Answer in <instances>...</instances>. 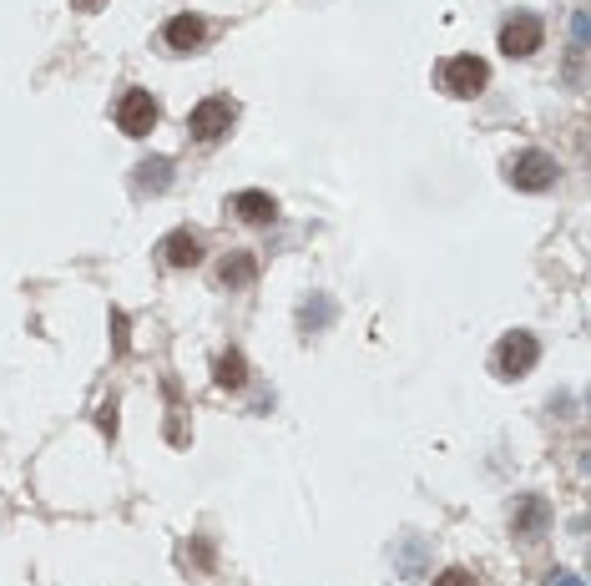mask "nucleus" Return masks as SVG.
Instances as JSON below:
<instances>
[{"mask_svg": "<svg viewBox=\"0 0 591 586\" xmlns=\"http://www.w3.org/2000/svg\"><path fill=\"white\" fill-rule=\"evenodd\" d=\"M536 359H541V344H536V334H505L501 339V349H495V374L501 379H521V374H531L536 369Z\"/></svg>", "mask_w": 591, "mask_h": 586, "instance_id": "nucleus-1", "label": "nucleus"}, {"mask_svg": "<svg viewBox=\"0 0 591 586\" xmlns=\"http://www.w3.org/2000/svg\"><path fill=\"white\" fill-rule=\"evenodd\" d=\"M188 132L197 142H218L223 132H233V102L227 96H208V102H197L188 117Z\"/></svg>", "mask_w": 591, "mask_h": 586, "instance_id": "nucleus-2", "label": "nucleus"}, {"mask_svg": "<svg viewBox=\"0 0 591 586\" xmlns=\"http://www.w3.org/2000/svg\"><path fill=\"white\" fill-rule=\"evenodd\" d=\"M505 178L516 182L521 193H541V187H551V182H556V162L546 157V152H521V157H510Z\"/></svg>", "mask_w": 591, "mask_h": 586, "instance_id": "nucleus-3", "label": "nucleus"}, {"mask_svg": "<svg viewBox=\"0 0 591 586\" xmlns=\"http://www.w3.org/2000/svg\"><path fill=\"white\" fill-rule=\"evenodd\" d=\"M486 81H490V66L480 56H455V61H445V91H450V96H480Z\"/></svg>", "mask_w": 591, "mask_h": 586, "instance_id": "nucleus-4", "label": "nucleus"}, {"mask_svg": "<svg viewBox=\"0 0 591 586\" xmlns=\"http://www.w3.org/2000/svg\"><path fill=\"white\" fill-rule=\"evenodd\" d=\"M117 126H122L127 137H147L157 126V102H152V91H127L122 102H117Z\"/></svg>", "mask_w": 591, "mask_h": 586, "instance_id": "nucleus-5", "label": "nucleus"}, {"mask_svg": "<svg viewBox=\"0 0 591 586\" xmlns=\"http://www.w3.org/2000/svg\"><path fill=\"white\" fill-rule=\"evenodd\" d=\"M541 20L536 16H516V20H505L501 26V51L505 56H531V51H541Z\"/></svg>", "mask_w": 591, "mask_h": 586, "instance_id": "nucleus-6", "label": "nucleus"}, {"mask_svg": "<svg viewBox=\"0 0 591 586\" xmlns=\"http://www.w3.org/2000/svg\"><path fill=\"white\" fill-rule=\"evenodd\" d=\"M162 258H167V263L173 268H197L203 263V238H197V232H167V238H162Z\"/></svg>", "mask_w": 591, "mask_h": 586, "instance_id": "nucleus-7", "label": "nucleus"}, {"mask_svg": "<svg viewBox=\"0 0 591 586\" xmlns=\"http://www.w3.org/2000/svg\"><path fill=\"white\" fill-rule=\"evenodd\" d=\"M546 521H551V511H546V500H541V496H521V500H516V515H510L516 536H541V531H546Z\"/></svg>", "mask_w": 591, "mask_h": 586, "instance_id": "nucleus-8", "label": "nucleus"}, {"mask_svg": "<svg viewBox=\"0 0 591 586\" xmlns=\"http://www.w3.org/2000/svg\"><path fill=\"white\" fill-rule=\"evenodd\" d=\"M162 36H167V46H173V51H197V46H203V36H208V26H203L197 16H173Z\"/></svg>", "mask_w": 591, "mask_h": 586, "instance_id": "nucleus-9", "label": "nucleus"}, {"mask_svg": "<svg viewBox=\"0 0 591 586\" xmlns=\"http://www.w3.org/2000/svg\"><path fill=\"white\" fill-rule=\"evenodd\" d=\"M227 208L243 217V223H273V217H279V202H273L268 193H238Z\"/></svg>", "mask_w": 591, "mask_h": 586, "instance_id": "nucleus-10", "label": "nucleus"}, {"mask_svg": "<svg viewBox=\"0 0 591 586\" xmlns=\"http://www.w3.org/2000/svg\"><path fill=\"white\" fill-rule=\"evenodd\" d=\"M167 182H173V162H167V157L137 162V187H142V193H162Z\"/></svg>", "mask_w": 591, "mask_h": 586, "instance_id": "nucleus-11", "label": "nucleus"}, {"mask_svg": "<svg viewBox=\"0 0 591 586\" xmlns=\"http://www.w3.org/2000/svg\"><path fill=\"white\" fill-rule=\"evenodd\" d=\"M253 273H258V263H253V253H233V258H223V268H218V278H223L227 288H243V284H253Z\"/></svg>", "mask_w": 591, "mask_h": 586, "instance_id": "nucleus-12", "label": "nucleus"}, {"mask_svg": "<svg viewBox=\"0 0 591 586\" xmlns=\"http://www.w3.org/2000/svg\"><path fill=\"white\" fill-rule=\"evenodd\" d=\"M218 384H223V390H243L248 384V359L238 354V349L218 359Z\"/></svg>", "mask_w": 591, "mask_h": 586, "instance_id": "nucleus-13", "label": "nucleus"}, {"mask_svg": "<svg viewBox=\"0 0 591 586\" xmlns=\"http://www.w3.org/2000/svg\"><path fill=\"white\" fill-rule=\"evenodd\" d=\"M127 344H132V339H127V314H111V349L127 354Z\"/></svg>", "mask_w": 591, "mask_h": 586, "instance_id": "nucleus-14", "label": "nucleus"}, {"mask_svg": "<svg viewBox=\"0 0 591 586\" xmlns=\"http://www.w3.org/2000/svg\"><path fill=\"white\" fill-rule=\"evenodd\" d=\"M435 586H475V576L460 571V567H450V571H440V576H435Z\"/></svg>", "mask_w": 591, "mask_h": 586, "instance_id": "nucleus-15", "label": "nucleus"}, {"mask_svg": "<svg viewBox=\"0 0 591 586\" xmlns=\"http://www.w3.org/2000/svg\"><path fill=\"white\" fill-rule=\"evenodd\" d=\"M102 430H106V435L117 430V400H106V405H102Z\"/></svg>", "mask_w": 591, "mask_h": 586, "instance_id": "nucleus-16", "label": "nucleus"}, {"mask_svg": "<svg viewBox=\"0 0 591 586\" xmlns=\"http://www.w3.org/2000/svg\"><path fill=\"white\" fill-rule=\"evenodd\" d=\"M96 5H102V0H76V11H96Z\"/></svg>", "mask_w": 591, "mask_h": 586, "instance_id": "nucleus-17", "label": "nucleus"}, {"mask_svg": "<svg viewBox=\"0 0 591 586\" xmlns=\"http://www.w3.org/2000/svg\"><path fill=\"white\" fill-rule=\"evenodd\" d=\"M561 586H581V582H561Z\"/></svg>", "mask_w": 591, "mask_h": 586, "instance_id": "nucleus-18", "label": "nucleus"}]
</instances>
